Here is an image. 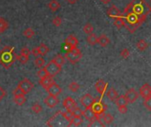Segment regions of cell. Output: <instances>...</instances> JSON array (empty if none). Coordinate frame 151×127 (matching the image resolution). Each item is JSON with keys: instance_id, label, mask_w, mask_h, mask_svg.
<instances>
[{"instance_id": "1", "label": "cell", "mask_w": 151, "mask_h": 127, "mask_svg": "<svg viewBox=\"0 0 151 127\" xmlns=\"http://www.w3.org/2000/svg\"><path fill=\"white\" fill-rule=\"evenodd\" d=\"M150 12V5L145 0H132L122 13L125 27L130 33H134L146 20Z\"/></svg>"}, {"instance_id": "2", "label": "cell", "mask_w": 151, "mask_h": 127, "mask_svg": "<svg viewBox=\"0 0 151 127\" xmlns=\"http://www.w3.org/2000/svg\"><path fill=\"white\" fill-rule=\"evenodd\" d=\"M16 60V54L14 53V47L4 46L0 51V65L5 69H9Z\"/></svg>"}, {"instance_id": "3", "label": "cell", "mask_w": 151, "mask_h": 127, "mask_svg": "<svg viewBox=\"0 0 151 127\" xmlns=\"http://www.w3.org/2000/svg\"><path fill=\"white\" fill-rule=\"evenodd\" d=\"M65 57H66V59H67L70 63H72V64H76V63H78V62L81 59V57H82V53H81V51L79 49L74 48V49L70 50L69 51H66Z\"/></svg>"}, {"instance_id": "4", "label": "cell", "mask_w": 151, "mask_h": 127, "mask_svg": "<svg viewBox=\"0 0 151 127\" xmlns=\"http://www.w3.org/2000/svg\"><path fill=\"white\" fill-rule=\"evenodd\" d=\"M44 67H45L48 74L50 76H51V77H54V76L58 75L61 72V70H62V66L58 65L54 60L50 61Z\"/></svg>"}, {"instance_id": "5", "label": "cell", "mask_w": 151, "mask_h": 127, "mask_svg": "<svg viewBox=\"0 0 151 127\" xmlns=\"http://www.w3.org/2000/svg\"><path fill=\"white\" fill-rule=\"evenodd\" d=\"M91 110L94 111V113L97 116H100V115H103L106 110V105L100 100H95L94 103L92 104L91 106Z\"/></svg>"}, {"instance_id": "6", "label": "cell", "mask_w": 151, "mask_h": 127, "mask_svg": "<svg viewBox=\"0 0 151 127\" xmlns=\"http://www.w3.org/2000/svg\"><path fill=\"white\" fill-rule=\"evenodd\" d=\"M18 86L23 90V92L25 93V95L28 94V93L33 89V88H34V84H33L28 79H27V78H24V79L19 83Z\"/></svg>"}, {"instance_id": "7", "label": "cell", "mask_w": 151, "mask_h": 127, "mask_svg": "<svg viewBox=\"0 0 151 127\" xmlns=\"http://www.w3.org/2000/svg\"><path fill=\"white\" fill-rule=\"evenodd\" d=\"M82 116H83L88 121H89V126H92L93 123H95L96 121H97L96 115L94 113V111L91 110V108H86L85 110H83Z\"/></svg>"}, {"instance_id": "8", "label": "cell", "mask_w": 151, "mask_h": 127, "mask_svg": "<svg viewBox=\"0 0 151 127\" xmlns=\"http://www.w3.org/2000/svg\"><path fill=\"white\" fill-rule=\"evenodd\" d=\"M63 106L66 110H71L73 111L76 107H77V103L76 102L73 100V98L68 96L66 98H65L64 102H63Z\"/></svg>"}, {"instance_id": "9", "label": "cell", "mask_w": 151, "mask_h": 127, "mask_svg": "<svg viewBox=\"0 0 151 127\" xmlns=\"http://www.w3.org/2000/svg\"><path fill=\"white\" fill-rule=\"evenodd\" d=\"M81 103L85 107V108H91L92 104L95 102V99L90 94H86L81 98Z\"/></svg>"}, {"instance_id": "10", "label": "cell", "mask_w": 151, "mask_h": 127, "mask_svg": "<svg viewBox=\"0 0 151 127\" xmlns=\"http://www.w3.org/2000/svg\"><path fill=\"white\" fill-rule=\"evenodd\" d=\"M139 93L135 90V89H134V88H131V89H129L127 93H126V97H127V101H128V103H134V102H136L137 101V99L139 98Z\"/></svg>"}, {"instance_id": "11", "label": "cell", "mask_w": 151, "mask_h": 127, "mask_svg": "<svg viewBox=\"0 0 151 127\" xmlns=\"http://www.w3.org/2000/svg\"><path fill=\"white\" fill-rule=\"evenodd\" d=\"M44 103L49 107V108H55L58 103H59V100L58 99V96H54V95H49L45 99H44Z\"/></svg>"}, {"instance_id": "12", "label": "cell", "mask_w": 151, "mask_h": 127, "mask_svg": "<svg viewBox=\"0 0 151 127\" xmlns=\"http://www.w3.org/2000/svg\"><path fill=\"white\" fill-rule=\"evenodd\" d=\"M139 94L141 95V96H142L144 99L147 98H150L151 97V86H150V84L145 83L143 84L139 91Z\"/></svg>"}, {"instance_id": "13", "label": "cell", "mask_w": 151, "mask_h": 127, "mask_svg": "<svg viewBox=\"0 0 151 127\" xmlns=\"http://www.w3.org/2000/svg\"><path fill=\"white\" fill-rule=\"evenodd\" d=\"M54 82H55V81H54V80H53V77L50 76V75H48V76L42 78V79H40V80H39V84H40L45 90H47Z\"/></svg>"}, {"instance_id": "14", "label": "cell", "mask_w": 151, "mask_h": 127, "mask_svg": "<svg viewBox=\"0 0 151 127\" xmlns=\"http://www.w3.org/2000/svg\"><path fill=\"white\" fill-rule=\"evenodd\" d=\"M49 95H54V96H58L61 93H62V88L59 87V85H58L56 82H54L47 90Z\"/></svg>"}, {"instance_id": "15", "label": "cell", "mask_w": 151, "mask_h": 127, "mask_svg": "<svg viewBox=\"0 0 151 127\" xmlns=\"http://www.w3.org/2000/svg\"><path fill=\"white\" fill-rule=\"evenodd\" d=\"M95 88L96 89V91L103 96L104 94L105 93L106 91V88H107V84L103 80H99L96 81V83L95 84Z\"/></svg>"}, {"instance_id": "16", "label": "cell", "mask_w": 151, "mask_h": 127, "mask_svg": "<svg viewBox=\"0 0 151 127\" xmlns=\"http://www.w3.org/2000/svg\"><path fill=\"white\" fill-rule=\"evenodd\" d=\"M107 14H108V16H109L110 18H112V19H115V18L119 17V16L122 15L121 11H120L119 10V8H118L117 6H115V5H111V6L110 7V9H109L108 11H107Z\"/></svg>"}, {"instance_id": "17", "label": "cell", "mask_w": 151, "mask_h": 127, "mask_svg": "<svg viewBox=\"0 0 151 127\" xmlns=\"http://www.w3.org/2000/svg\"><path fill=\"white\" fill-rule=\"evenodd\" d=\"M65 43L69 44V45L71 46L72 49H74V48H77V46H78V44H79V41H78V39H77L74 35L70 34V35H68V36L65 38Z\"/></svg>"}, {"instance_id": "18", "label": "cell", "mask_w": 151, "mask_h": 127, "mask_svg": "<svg viewBox=\"0 0 151 127\" xmlns=\"http://www.w3.org/2000/svg\"><path fill=\"white\" fill-rule=\"evenodd\" d=\"M106 95L107 97L111 101V102H115L116 99L119 97V94L116 91V89L114 88H111L107 92H106Z\"/></svg>"}, {"instance_id": "19", "label": "cell", "mask_w": 151, "mask_h": 127, "mask_svg": "<svg viewBox=\"0 0 151 127\" xmlns=\"http://www.w3.org/2000/svg\"><path fill=\"white\" fill-rule=\"evenodd\" d=\"M97 43L101 46V47H106L107 45H109L110 43V39L107 35L105 34H101L100 36H98V41Z\"/></svg>"}, {"instance_id": "20", "label": "cell", "mask_w": 151, "mask_h": 127, "mask_svg": "<svg viewBox=\"0 0 151 127\" xmlns=\"http://www.w3.org/2000/svg\"><path fill=\"white\" fill-rule=\"evenodd\" d=\"M116 105L118 107H122V106H127L129 103L126 97V95H119V97L115 101Z\"/></svg>"}, {"instance_id": "21", "label": "cell", "mask_w": 151, "mask_h": 127, "mask_svg": "<svg viewBox=\"0 0 151 127\" xmlns=\"http://www.w3.org/2000/svg\"><path fill=\"white\" fill-rule=\"evenodd\" d=\"M83 122V119L81 117H79V116H74L70 121H69V126H79L82 124Z\"/></svg>"}, {"instance_id": "22", "label": "cell", "mask_w": 151, "mask_h": 127, "mask_svg": "<svg viewBox=\"0 0 151 127\" xmlns=\"http://www.w3.org/2000/svg\"><path fill=\"white\" fill-rule=\"evenodd\" d=\"M48 7H49V9L51 11L55 12V11H57L60 8V4H59V2L58 0H51L48 4Z\"/></svg>"}, {"instance_id": "23", "label": "cell", "mask_w": 151, "mask_h": 127, "mask_svg": "<svg viewBox=\"0 0 151 127\" xmlns=\"http://www.w3.org/2000/svg\"><path fill=\"white\" fill-rule=\"evenodd\" d=\"M97 41H98V36H97L96 34H94V33L89 34L88 36L87 37V42H88V43L89 45H91V46L96 44V43H97Z\"/></svg>"}, {"instance_id": "24", "label": "cell", "mask_w": 151, "mask_h": 127, "mask_svg": "<svg viewBox=\"0 0 151 127\" xmlns=\"http://www.w3.org/2000/svg\"><path fill=\"white\" fill-rule=\"evenodd\" d=\"M37 49H38L39 56H42V57L45 56V55L50 51L49 47H48L46 44H44V43H41V44L37 47Z\"/></svg>"}, {"instance_id": "25", "label": "cell", "mask_w": 151, "mask_h": 127, "mask_svg": "<svg viewBox=\"0 0 151 127\" xmlns=\"http://www.w3.org/2000/svg\"><path fill=\"white\" fill-rule=\"evenodd\" d=\"M27 99L25 97V95H18V96H13V102L18 105V106H22L26 103Z\"/></svg>"}, {"instance_id": "26", "label": "cell", "mask_w": 151, "mask_h": 127, "mask_svg": "<svg viewBox=\"0 0 151 127\" xmlns=\"http://www.w3.org/2000/svg\"><path fill=\"white\" fill-rule=\"evenodd\" d=\"M113 19H114V22L113 23H114V25L118 28H121V27H125V21H124V19H123L122 15L119 16V17H117V18Z\"/></svg>"}, {"instance_id": "27", "label": "cell", "mask_w": 151, "mask_h": 127, "mask_svg": "<svg viewBox=\"0 0 151 127\" xmlns=\"http://www.w3.org/2000/svg\"><path fill=\"white\" fill-rule=\"evenodd\" d=\"M148 43L145 40H140L137 43H136V47L141 50V51H144L148 49Z\"/></svg>"}, {"instance_id": "28", "label": "cell", "mask_w": 151, "mask_h": 127, "mask_svg": "<svg viewBox=\"0 0 151 127\" xmlns=\"http://www.w3.org/2000/svg\"><path fill=\"white\" fill-rule=\"evenodd\" d=\"M8 27H9V25H8L7 20L2 17H0V34L4 33L8 28Z\"/></svg>"}, {"instance_id": "29", "label": "cell", "mask_w": 151, "mask_h": 127, "mask_svg": "<svg viewBox=\"0 0 151 127\" xmlns=\"http://www.w3.org/2000/svg\"><path fill=\"white\" fill-rule=\"evenodd\" d=\"M35 31L31 28V27H27V28H26L25 29V31L23 32V35L26 37V38H27V39H31V38H33V36L35 35Z\"/></svg>"}, {"instance_id": "30", "label": "cell", "mask_w": 151, "mask_h": 127, "mask_svg": "<svg viewBox=\"0 0 151 127\" xmlns=\"http://www.w3.org/2000/svg\"><path fill=\"white\" fill-rule=\"evenodd\" d=\"M52 60H54L58 65H61V66H63V65H64V64H65V57H63V56H62V55H60V54H58V55L55 56V57H54Z\"/></svg>"}, {"instance_id": "31", "label": "cell", "mask_w": 151, "mask_h": 127, "mask_svg": "<svg viewBox=\"0 0 151 127\" xmlns=\"http://www.w3.org/2000/svg\"><path fill=\"white\" fill-rule=\"evenodd\" d=\"M35 65L38 68L44 67V65H45V60H44V58L42 57V56L40 57H36V59L35 60Z\"/></svg>"}, {"instance_id": "32", "label": "cell", "mask_w": 151, "mask_h": 127, "mask_svg": "<svg viewBox=\"0 0 151 127\" xmlns=\"http://www.w3.org/2000/svg\"><path fill=\"white\" fill-rule=\"evenodd\" d=\"M16 60L19 61L21 64H26V63L28 62L29 57H28V56L22 55V54H20V55H16Z\"/></svg>"}, {"instance_id": "33", "label": "cell", "mask_w": 151, "mask_h": 127, "mask_svg": "<svg viewBox=\"0 0 151 127\" xmlns=\"http://www.w3.org/2000/svg\"><path fill=\"white\" fill-rule=\"evenodd\" d=\"M94 31V27L92 26V24L90 23H87L84 27H83V32L87 34H89L91 33H93Z\"/></svg>"}, {"instance_id": "34", "label": "cell", "mask_w": 151, "mask_h": 127, "mask_svg": "<svg viewBox=\"0 0 151 127\" xmlns=\"http://www.w3.org/2000/svg\"><path fill=\"white\" fill-rule=\"evenodd\" d=\"M68 88H69V89H70L72 92L75 93V92H77V91L80 89V85H79L77 82L73 81V82H71V83L69 84V86H68Z\"/></svg>"}, {"instance_id": "35", "label": "cell", "mask_w": 151, "mask_h": 127, "mask_svg": "<svg viewBox=\"0 0 151 127\" xmlns=\"http://www.w3.org/2000/svg\"><path fill=\"white\" fill-rule=\"evenodd\" d=\"M62 116H63V118H64L65 120H67V121H70V120L74 117L73 111H71V110H66V111H65V112H62Z\"/></svg>"}, {"instance_id": "36", "label": "cell", "mask_w": 151, "mask_h": 127, "mask_svg": "<svg viewBox=\"0 0 151 127\" xmlns=\"http://www.w3.org/2000/svg\"><path fill=\"white\" fill-rule=\"evenodd\" d=\"M48 75H49V74H48V72H47V71H46L45 67L40 68V70L37 72V76H38L40 79H42V78H44V77L48 76Z\"/></svg>"}, {"instance_id": "37", "label": "cell", "mask_w": 151, "mask_h": 127, "mask_svg": "<svg viewBox=\"0 0 151 127\" xmlns=\"http://www.w3.org/2000/svg\"><path fill=\"white\" fill-rule=\"evenodd\" d=\"M42 110V106L39 103H35L32 106V111L35 112V113H36V114L40 113Z\"/></svg>"}, {"instance_id": "38", "label": "cell", "mask_w": 151, "mask_h": 127, "mask_svg": "<svg viewBox=\"0 0 151 127\" xmlns=\"http://www.w3.org/2000/svg\"><path fill=\"white\" fill-rule=\"evenodd\" d=\"M12 95L13 96H18V95H25V93L23 92V90L18 86L13 91H12Z\"/></svg>"}, {"instance_id": "39", "label": "cell", "mask_w": 151, "mask_h": 127, "mask_svg": "<svg viewBox=\"0 0 151 127\" xmlns=\"http://www.w3.org/2000/svg\"><path fill=\"white\" fill-rule=\"evenodd\" d=\"M52 23H53V25L56 26V27H60L61 24H62V19H61L60 17L57 16V17H55V18L53 19Z\"/></svg>"}, {"instance_id": "40", "label": "cell", "mask_w": 151, "mask_h": 127, "mask_svg": "<svg viewBox=\"0 0 151 127\" xmlns=\"http://www.w3.org/2000/svg\"><path fill=\"white\" fill-rule=\"evenodd\" d=\"M120 56H121V57H122V58L127 59V58L130 56V51H129L127 49H124V50H121V52H120Z\"/></svg>"}, {"instance_id": "41", "label": "cell", "mask_w": 151, "mask_h": 127, "mask_svg": "<svg viewBox=\"0 0 151 127\" xmlns=\"http://www.w3.org/2000/svg\"><path fill=\"white\" fill-rule=\"evenodd\" d=\"M144 106L148 110L151 111V97L150 98L144 99Z\"/></svg>"}, {"instance_id": "42", "label": "cell", "mask_w": 151, "mask_h": 127, "mask_svg": "<svg viewBox=\"0 0 151 127\" xmlns=\"http://www.w3.org/2000/svg\"><path fill=\"white\" fill-rule=\"evenodd\" d=\"M20 54L25 55V56H28V57H29V55L31 54V50H30L27 47H24V48H22V49L20 50Z\"/></svg>"}, {"instance_id": "43", "label": "cell", "mask_w": 151, "mask_h": 127, "mask_svg": "<svg viewBox=\"0 0 151 127\" xmlns=\"http://www.w3.org/2000/svg\"><path fill=\"white\" fill-rule=\"evenodd\" d=\"M73 115L74 116H79V117H81L82 116V114H83V110H81L80 108H78V107H76L73 110Z\"/></svg>"}, {"instance_id": "44", "label": "cell", "mask_w": 151, "mask_h": 127, "mask_svg": "<svg viewBox=\"0 0 151 127\" xmlns=\"http://www.w3.org/2000/svg\"><path fill=\"white\" fill-rule=\"evenodd\" d=\"M118 110H119V111L121 114H126V113L127 112V106L118 107Z\"/></svg>"}, {"instance_id": "45", "label": "cell", "mask_w": 151, "mask_h": 127, "mask_svg": "<svg viewBox=\"0 0 151 127\" xmlns=\"http://www.w3.org/2000/svg\"><path fill=\"white\" fill-rule=\"evenodd\" d=\"M6 95V92L4 91V89L0 86V102L3 100V98Z\"/></svg>"}, {"instance_id": "46", "label": "cell", "mask_w": 151, "mask_h": 127, "mask_svg": "<svg viewBox=\"0 0 151 127\" xmlns=\"http://www.w3.org/2000/svg\"><path fill=\"white\" fill-rule=\"evenodd\" d=\"M31 53H32V55L35 56V57H38V56H39V52H38V49H37V48H34V49L31 50Z\"/></svg>"}, {"instance_id": "47", "label": "cell", "mask_w": 151, "mask_h": 127, "mask_svg": "<svg viewBox=\"0 0 151 127\" xmlns=\"http://www.w3.org/2000/svg\"><path fill=\"white\" fill-rule=\"evenodd\" d=\"M66 2L70 4H74L78 2V0H66Z\"/></svg>"}, {"instance_id": "48", "label": "cell", "mask_w": 151, "mask_h": 127, "mask_svg": "<svg viewBox=\"0 0 151 127\" xmlns=\"http://www.w3.org/2000/svg\"><path fill=\"white\" fill-rule=\"evenodd\" d=\"M101 2L103 4H109L111 2V0H101Z\"/></svg>"}, {"instance_id": "49", "label": "cell", "mask_w": 151, "mask_h": 127, "mask_svg": "<svg viewBox=\"0 0 151 127\" xmlns=\"http://www.w3.org/2000/svg\"><path fill=\"white\" fill-rule=\"evenodd\" d=\"M150 2H151V0H150Z\"/></svg>"}, {"instance_id": "50", "label": "cell", "mask_w": 151, "mask_h": 127, "mask_svg": "<svg viewBox=\"0 0 151 127\" xmlns=\"http://www.w3.org/2000/svg\"><path fill=\"white\" fill-rule=\"evenodd\" d=\"M0 41H1V40H0Z\"/></svg>"}]
</instances>
